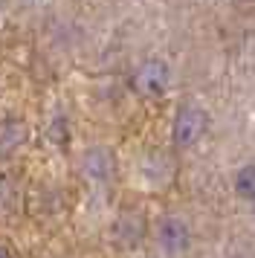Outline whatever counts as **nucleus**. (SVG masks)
Segmentation results:
<instances>
[{
  "label": "nucleus",
  "mask_w": 255,
  "mask_h": 258,
  "mask_svg": "<svg viewBox=\"0 0 255 258\" xmlns=\"http://www.w3.org/2000/svg\"><path fill=\"white\" fill-rule=\"evenodd\" d=\"M168 82H171V73H168V64L160 58H148L142 61L134 73V87H137L139 96L145 99H160L165 90H168Z\"/></svg>",
  "instance_id": "nucleus-1"
},
{
  "label": "nucleus",
  "mask_w": 255,
  "mask_h": 258,
  "mask_svg": "<svg viewBox=\"0 0 255 258\" xmlns=\"http://www.w3.org/2000/svg\"><path fill=\"white\" fill-rule=\"evenodd\" d=\"M209 128V113L203 107L197 105H185L180 107V113L174 119V142L180 145V148H188V145H195Z\"/></svg>",
  "instance_id": "nucleus-2"
},
{
  "label": "nucleus",
  "mask_w": 255,
  "mask_h": 258,
  "mask_svg": "<svg viewBox=\"0 0 255 258\" xmlns=\"http://www.w3.org/2000/svg\"><path fill=\"white\" fill-rule=\"evenodd\" d=\"M157 241L165 252H183L188 249V241H192V232H188V226H185L180 218H165L160 223V229H157Z\"/></svg>",
  "instance_id": "nucleus-3"
},
{
  "label": "nucleus",
  "mask_w": 255,
  "mask_h": 258,
  "mask_svg": "<svg viewBox=\"0 0 255 258\" xmlns=\"http://www.w3.org/2000/svg\"><path fill=\"white\" fill-rule=\"evenodd\" d=\"M84 171L90 177H96V180H104V177L113 174V157L104 151V148H93L84 157Z\"/></svg>",
  "instance_id": "nucleus-4"
},
{
  "label": "nucleus",
  "mask_w": 255,
  "mask_h": 258,
  "mask_svg": "<svg viewBox=\"0 0 255 258\" xmlns=\"http://www.w3.org/2000/svg\"><path fill=\"white\" fill-rule=\"evenodd\" d=\"M142 232H145V221H142V215H122V221H119V238L125 241V244H137L139 238H142Z\"/></svg>",
  "instance_id": "nucleus-5"
},
{
  "label": "nucleus",
  "mask_w": 255,
  "mask_h": 258,
  "mask_svg": "<svg viewBox=\"0 0 255 258\" xmlns=\"http://www.w3.org/2000/svg\"><path fill=\"white\" fill-rule=\"evenodd\" d=\"M235 191H238V198L255 203V163L238 168V174H235Z\"/></svg>",
  "instance_id": "nucleus-6"
},
{
  "label": "nucleus",
  "mask_w": 255,
  "mask_h": 258,
  "mask_svg": "<svg viewBox=\"0 0 255 258\" xmlns=\"http://www.w3.org/2000/svg\"><path fill=\"white\" fill-rule=\"evenodd\" d=\"M23 140V128L18 122H3L0 125V154H12Z\"/></svg>",
  "instance_id": "nucleus-7"
},
{
  "label": "nucleus",
  "mask_w": 255,
  "mask_h": 258,
  "mask_svg": "<svg viewBox=\"0 0 255 258\" xmlns=\"http://www.w3.org/2000/svg\"><path fill=\"white\" fill-rule=\"evenodd\" d=\"M0 255H9V249H3V246H0Z\"/></svg>",
  "instance_id": "nucleus-8"
}]
</instances>
